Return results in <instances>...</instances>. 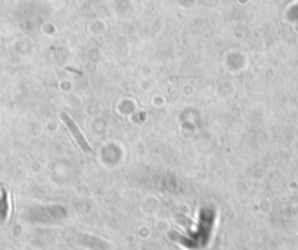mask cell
<instances>
[{
	"label": "cell",
	"mask_w": 298,
	"mask_h": 250,
	"mask_svg": "<svg viewBox=\"0 0 298 250\" xmlns=\"http://www.w3.org/2000/svg\"><path fill=\"white\" fill-rule=\"evenodd\" d=\"M61 119H63V121H64L66 124H68V128H69V129H71V131L73 132V135H75V139H76V142L79 143V145H81V146L84 148L85 152H91V151H92V148L89 146V143L85 141L84 135H82V133H81V131H79V129L76 128V124H75V123L72 121L71 117H68L66 114H61Z\"/></svg>",
	"instance_id": "6da1fadb"
}]
</instances>
